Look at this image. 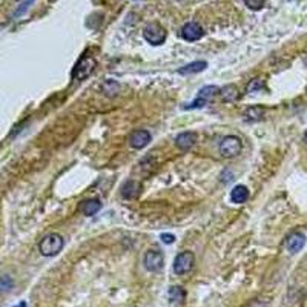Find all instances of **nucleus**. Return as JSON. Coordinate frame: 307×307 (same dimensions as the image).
<instances>
[{
	"label": "nucleus",
	"mask_w": 307,
	"mask_h": 307,
	"mask_svg": "<svg viewBox=\"0 0 307 307\" xmlns=\"http://www.w3.org/2000/svg\"><path fill=\"white\" fill-rule=\"evenodd\" d=\"M63 246H65V240L62 238V235L49 233L40 241L38 250L43 257H54V255H57L59 252H62Z\"/></svg>",
	"instance_id": "f257e3e1"
},
{
	"label": "nucleus",
	"mask_w": 307,
	"mask_h": 307,
	"mask_svg": "<svg viewBox=\"0 0 307 307\" xmlns=\"http://www.w3.org/2000/svg\"><path fill=\"white\" fill-rule=\"evenodd\" d=\"M243 149V143L236 135L225 137L220 143V154L225 158H233L236 157Z\"/></svg>",
	"instance_id": "f03ea898"
},
{
	"label": "nucleus",
	"mask_w": 307,
	"mask_h": 307,
	"mask_svg": "<svg viewBox=\"0 0 307 307\" xmlns=\"http://www.w3.org/2000/svg\"><path fill=\"white\" fill-rule=\"evenodd\" d=\"M220 88L214 86V85H209V86H204L200 89L198 95H197V99H195L192 103L186 105L185 109H197V108H203L206 105H209L211 102H214V99L217 97Z\"/></svg>",
	"instance_id": "7ed1b4c3"
},
{
	"label": "nucleus",
	"mask_w": 307,
	"mask_h": 307,
	"mask_svg": "<svg viewBox=\"0 0 307 307\" xmlns=\"http://www.w3.org/2000/svg\"><path fill=\"white\" fill-rule=\"evenodd\" d=\"M97 66V62L89 57V55H85L77 65L76 68L73 69V78L74 80H85L88 78L92 73H94V69Z\"/></svg>",
	"instance_id": "20e7f679"
},
{
	"label": "nucleus",
	"mask_w": 307,
	"mask_h": 307,
	"mask_svg": "<svg viewBox=\"0 0 307 307\" xmlns=\"http://www.w3.org/2000/svg\"><path fill=\"white\" fill-rule=\"evenodd\" d=\"M166 30L160 25V23H149L146 25L145 31H143V37L146 38V41H149L151 45H161L166 40Z\"/></svg>",
	"instance_id": "39448f33"
},
{
	"label": "nucleus",
	"mask_w": 307,
	"mask_h": 307,
	"mask_svg": "<svg viewBox=\"0 0 307 307\" xmlns=\"http://www.w3.org/2000/svg\"><path fill=\"white\" fill-rule=\"evenodd\" d=\"M193 263H195V257L192 252L189 250H185V252H181L175 257V261H174V272L177 275H186L188 272L192 270L193 268Z\"/></svg>",
	"instance_id": "423d86ee"
},
{
	"label": "nucleus",
	"mask_w": 307,
	"mask_h": 307,
	"mask_svg": "<svg viewBox=\"0 0 307 307\" xmlns=\"http://www.w3.org/2000/svg\"><path fill=\"white\" fill-rule=\"evenodd\" d=\"M163 264H164V257L163 254L160 252L158 249H151L146 252L145 255V268L149 270V272H158L163 269Z\"/></svg>",
	"instance_id": "0eeeda50"
},
{
	"label": "nucleus",
	"mask_w": 307,
	"mask_h": 307,
	"mask_svg": "<svg viewBox=\"0 0 307 307\" xmlns=\"http://www.w3.org/2000/svg\"><path fill=\"white\" fill-rule=\"evenodd\" d=\"M180 36L188 41H195V40H200L204 36V31H203V28H201L200 23L188 22V23L183 25V28H181Z\"/></svg>",
	"instance_id": "6e6552de"
},
{
	"label": "nucleus",
	"mask_w": 307,
	"mask_h": 307,
	"mask_svg": "<svg viewBox=\"0 0 307 307\" xmlns=\"http://www.w3.org/2000/svg\"><path fill=\"white\" fill-rule=\"evenodd\" d=\"M140 193H142V185L135 180H128L121 186V197L126 200H135L140 197Z\"/></svg>",
	"instance_id": "1a4fd4ad"
},
{
	"label": "nucleus",
	"mask_w": 307,
	"mask_h": 307,
	"mask_svg": "<svg viewBox=\"0 0 307 307\" xmlns=\"http://www.w3.org/2000/svg\"><path fill=\"white\" fill-rule=\"evenodd\" d=\"M151 134L145 129H138V131H134L129 137V145L131 148L134 149H143L145 146L149 145L151 142Z\"/></svg>",
	"instance_id": "9d476101"
},
{
	"label": "nucleus",
	"mask_w": 307,
	"mask_h": 307,
	"mask_svg": "<svg viewBox=\"0 0 307 307\" xmlns=\"http://www.w3.org/2000/svg\"><path fill=\"white\" fill-rule=\"evenodd\" d=\"M195 143H197V134L195 132H181L175 137V146L180 151H189Z\"/></svg>",
	"instance_id": "9b49d317"
},
{
	"label": "nucleus",
	"mask_w": 307,
	"mask_h": 307,
	"mask_svg": "<svg viewBox=\"0 0 307 307\" xmlns=\"http://www.w3.org/2000/svg\"><path fill=\"white\" fill-rule=\"evenodd\" d=\"M306 244V236L301 232H294L286 240V247L290 254H298Z\"/></svg>",
	"instance_id": "f8f14e48"
},
{
	"label": "nucleus",
	"mask_w": 307,
	"mask_h": 307,
	"mask_svg": "<svg viewBox=\"0 0 307 307\" xmlns=\"http://www.w3.org/2000/svg\"><path fill=\"white\" fill-rule=\"evenodd\" d=\"M220 97H221V100L225 102V103H233L240 99V91L238 88H236L235 85H226V86H223L220 91H218Z\"/></svg>",
	"instance_id": "ddd939ff"
},
{
	"label": "nucleus",
	"mask_w": 307,
	"mask_h": 307,
	"mask_svg": "<svg viewBox=\"0 0 307 307\" xmlns=\"http://www.w3.org/2000/svg\"><path fill=\"white\" fill-rule=\"evenodd\" d=\"M249 198V189L243 185H238L235 186L232 191H230V201L235 203V204H241V203H246Z\"/></svg>",
	"instance_id": "4468645a"
},
{
	"label": "nucleus",
	"mask_w": 307,
	"mask_h": 307,
	"mask_svg": "<svg viewBox=\"0 0 307 307\" xmlns=\"http://www.w3.org/2000/svg\"><path fill=\"white\" fill-rule=\"evenodd\" d=\"M102 209V203L99 200H86L80 204V212L86 217H91L94 214H97Z\"/></svg>",
	"instance_id": "2eb2a0df"
},
{
	"label": "nucleus",
	"mask_w": 307,
	"mask_h": 307,
	"mask_svg": "<svg viewBox=\"0 0 307 307\" xmlns=\"http://www.w3.org/2000/svg\"><path fill=\"white\" fill-rule=\"evenodd\" d=\"M206 68H207V63L198 60V62H193V63H189V65H186V66H183V68H180V69H178V74H181V76L197 74V73L204 71Z\"/></svg>",
	"instance_id": "dca6fc26"
},
{
	"label": "nucleus",
	"mask_w": 307,
	"mask_h": 307,
	"mask_svg": "<svg viewBox=\"0 0 307 307\" xmlns=\"http://www.w3.org/2000/svg\"><path fill=\"white\" fill-rule=\"evenodd\" d=\"M100 89H102V92L106 97H115L120 92V85H118V81L109 78V80H106V81L102 83V88Z\"/></svg>",
	"instance_id": "f3484780"
},
{
	"label": "nucleus",
	"mask_w": 307,
	"mask_h": 307,
	"mask_svg": "<svg viewBox=\"0 0 307 307\" xmlns=\"http://www.w3.org/2000/svg\"><path fill=\"white\" fill-rule=\"evenodd\" d=\"M264 113H266V109L263 106H250L249 109H246L244 117L247 121H258L264 117Z\"/></svg>",
	"instance_id": "a211bd4d"
},
{
	"label": "nucleus",
	"mask_w": 307,
	"mask_h": 307,
	"mask_svg": "<svg viewBox=\"0 0 307 307\" xmlns=\"http://www.w3.org/2000/svg\"><path fill=\"white\" fill-rule=\"evenodd\" d=\"M169 300L174 303V304H180L186 300V290L181 287V286H172L169 289Z\"/></svg>",
	"instance_id": "6ab92c4d"
},
{
	"label": "nucleus",
	"mask_w": 307,
	"mask_h": 307,
	"mask_svg": "<svg viewBox=\"0 0 307 307\" xmlns=\"http://www.w3.org/2000/svg\"><path fill=\"white\" fill-rule=\"evenodd\" d=\"M264 80L263 78H254V80H250L249 83H247V86H246V91L249 92V94H252V92H258V91H261V89H264Z\"/></svg>",
	"instance_id": "aec40b11"
},
{
	"label": "nucleus",
	"mask_w": 307,
	"mask_h": 307,
	"mask_svg": "<svg viewBox=\"0 0 307 307\" xmlns=\"http://www.w3.org/2000/svg\"><path fill=\"white\" fill-rule=\"evenodd\" d=\"M264 3H266V0H244V5L252 11H260Z\"/></svg>",
	"instance_id": "412c9836"
},
{
	"label": "nucleus",
	"mask_w": 307,
	"mask_h": 307,
	"mask_svg": "<svg viewBox=\"0 0 307 307\" xmlns=\"http://www.w3.org/2000/svg\"><path fill=\"white\" fill-rule=\"evenodd\" d=\"M33 2H34V0H25V2L20 5V8L16 11V12H14V17H19V16H23V14L28 11V8H30L31 5H33Z\"/></svg>",
	"instance_id": "4be33fe9"
},
{
	"label": "nucleus",
	"mask_w": 307,
	"mask_h": 307,
	"mask_svg": "<svg viewBox=\"0 0 307 307\" xmlns=\"http://www.w3.org/2000/svg\"><path fill=\"white\" fill-rule=\"evenodd\" d=\"M160 238H161V241L164 244H172L175 241V235H172V233H161Z\"/></svg>",
	"instance_id": "5701e85b"
},
{
	"label": "nucleus",
	"mask_w": 307,
	"mask_h": 307,
	"mask_svg": "<svg viewBox=\"0 0 307 307\" xmlns=\"http://www.w3.org/2000/svg\"><path fill=\"white\" fill-rule=\"evenodd\" d=\"M16 307H26V304H25V303H22V304H19V306H16Z\"/></svg>",
	"instance_id": "b1692460"
},
{
	"label": "nucleus",
	"mask_w": 307,
	"mask_h": 307,
	"mask_svg": "<svg viewBox=\"0 0 307 307\" xmlns=\"http://www.w3.org/2000/svg\"><path fill=\"white\" fill-rule=\"evenodd\" d=\"M304 142L307 143V131H306V134H304Z\"/></svg>",
	"instance_id": "393cba45"
},
{
	"label": "nucleus",
	"mask_w": 307,
	"mask_h": 307,
	"mask_svg": "<svg viewBox=\"0 0 307 307\" xmlns=\"http://www.w3.org/2000/svg\"><path fill=\"white\" fill-rule=\"evenodd\" d=\"M51 2H54V0H51Z\"/></svg>",
	"instance_id": "a878e982"
}]
</instances>
